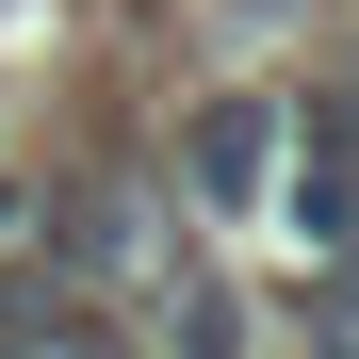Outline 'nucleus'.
Instances as JSON below:
<instances>
[{
	"instance_id": "obj_3",
	"label": "nucleus",
	"mask_w": 359,
	"mask_h": 359,
	"mask_svg": "<svg viewBox=\"0 0 359 359\" xmlns=\"http://www.w3.org/2000/svg\"><path fill=\"white\" fill-rule=\"evenodd\" d=\"M278 311H294V359H359V262H311Z\"/></svg>"
},
{
	"instance_id": "obj_4",
	"label": "nucleus",
	"mask_w": 359,
	"mask_h": 359,
	"mask_svg": "<svg viewBox=\"0 0 359 359\" xmlns=\"http://www.w3.org/2000/svg\"><path fill=\"white\" fill-rule=\"evenodd\" d=\"M294 114H311V131H343V147H359V66H343V82H311Z\"/></svg>"
},
{
	"instance_id": "obj_1",
	"label": "nucleus",
	"mask_w": 359,
	"mask_h": 359,
	"mask_svg": "<svg viewBox=\"0 0 359 359\" xmlns=\"http://www.w3.org/2000/svg\"><path fill=\"white\" fill-rule=\"evenodd\" d=\"M180 196H196V212H262V196H278V98L229 82V98L180 114Z\"/></svg>"
},
{
	"instance_id": "obj_2",
	"label": "nucleus",
	"mask_w": 359,
	"mask_h": 359,
	"mask_svg": "<svg viewBox=\"0 0 359 359\" xmlns=\"http://www.w3.org/2000/svg\"><path fill=\"white\" fill-rule=\"evenodd\" d=\"M147 311H163V359H245V294H229L212 262H180V245H163Z\"/></svg>"
}]
</instances>
